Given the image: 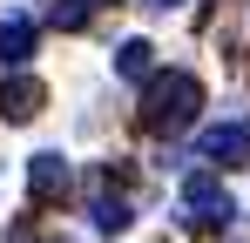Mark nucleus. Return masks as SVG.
<instances>
[{"label": "nucleus", "instance_id": "2", "mask_svg": "<svg viewBox=\"0 0 250 243\" xmlns=\"http://www.w3.org/2000/svg\"><path fill=\"white\" fill-rule=\"evenodd\" d=\"M237 223V196L223 189V176H183V230L189 237H223Z\"/></svg>", "mask_w": 250, "mask_h": 243}, {"label": "nucleus", "instance_id": "4", "mask_svg": "<svg viewBox=\"0 0 250 243\" xmlns=\"http://www.w3.org/2000/svg\"><path fill=\"white\" fill-rule=\"evenodd\" d=\"M27 196H34V202H68V196H75V169H68V156L47 149V156L27 162Z\"/></svg>", "mask_w": 250, "mask_h": 243}, {"label": "nucleus", "instance_id": "7", "mask_svg": "<svg viewBox=\"0 0 250 243\" xmlns=\"http://www.w3.org/2000/svg\"><path fill=\"white\" fill-rule=\"evenodd\" d=\"M115 75L122 81H149L156 75V40H122L115 47Z\"/></svg>", "mask_w": 250, "mask_h": 243}, {"label": "nucleus", "instance_id": "6", "mask_svg": "<svg viewBox=\"0 0 250 243\" xmlns=\"http://www.w3.org/2000/svg\"><path fill=\"white\" fill-rule=\"evenodd\" d=\"M34 40H41V27H34L27 14H14V20H0V61H7V68H21V61L34 54Z\"/></svg>", "mask_w": 250, "mask_h": 243}, {"label": "nucleus", "instance_id": "1", "mask_svg": "<svg viewBox=\"0 0 250 243\" xmlns=\"http://www.w3.org/2000/svg\"><path fill=\"white\" fill-rule=\"evenodd\" d=\"M196 108H203V81L189 68H156L149 88H142V128L149 135H183L196 128Z\"/></svg>", "mask_w": 250, "mask_h": 243}, {"label": "nucleus", "instance_id": "3", "mask_svg": "<svg viewBox=\"0 0 250 243\" xmlns=\"http://www.w3.org/2000/svg\"><path fill=\"white\" fill-rule=\"evenodd\" d=\"M196 162H209V169H244L250 162V115L196 128Z\"/></svg>", "mask_w": 250, "mask_h": 243}, {"label": "nucleus", "instance_id": "9", "mask_svg": "<svg viewBox=\"0 0 250 243\" xmlns=\"http://www.w3.org/2000/svg\"><path fill=\"white\" fill-rule=\"evenodd\" d=\"M95 7H115V0H61L54 7V27H82V20H95Z\"/></svg>", "mask_w": 250, "mask_h": 243}, {"label": "nucleus", "instance_id": "5", "mask_svg": "<svg viewBox=\"0 0 250 243\" xmlns=\"http://www.w3.org/2000/svg\"><path fill=\"white\" fill-rule=\"evenodd\" d=\"M41 101H47V88H41V81H27V75H14L7 88H0V115H7V122L41 115Z\"/></svg>", "mask_w": 250, "mask_h": 243}, {"label": "nucleus", "instance_id": "10", "mask_svg": "<svg viewBox=\"0 0 250 243\" xmlns=\"http://www.w3.org/2000/svg\"><path fill=\"white\" fill-rule=\"evenodd\" d=\"M142 7H183V0H142Z\"/></svg>", "mask_w": 250, "mask_h": 243}, {"label": "nucleus", "instance_id": "8", "mask_svg": "<svg viewBox=\"0 0 250 243\" xmlns=\"http://www.w3.org/2000/svg\"><path fill=\"white\" fill-rule=\"evenodd\" d=\"M88 216H95V230H102V237H122L135 209H128V196H115V189H102V196L88 202Z\"/></svg>", "mask_w": 250, "mask_h": 243}]
</instances>
